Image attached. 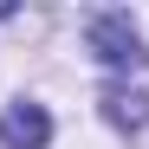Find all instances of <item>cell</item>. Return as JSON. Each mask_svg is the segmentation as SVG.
Listing matches in <instances>:
<instances>
[{
    "label": "cell",
    "mask_w": 149,
    "mask_h": 149,
    "mask_svg": "<svg viewBox=\"0 0 149 149\" xmlns=\"http://www.w3.org/2000/svg\"><path fill=\"white\" fill-rule=\"evenodd\" d=\"M104 117L117 123V130H149V97L136 91V84H104Z\"/></svg>",
    "instance_id": "obj_3"
},
{
    "label": "cell",
    "mask_w": 149,
    "mask_h": 149,
    "mask_svg": "<svg viewBox=\"0 0 149 149\" xmlns=\"http://www.w3.org/2000/svg\"><path fill=\"white\" fill-rule=\"evenodd\" d=\"M45 136H52L45 104H33V97L7 104V117H0V143H7V149H45Z\"/></svg>",
    "instance_id": "obj_2"
},
{
    "label": "cell",
    "mask_w": 149,
    "mask_h": 149,
    "mask_svg": "<svg viewBox=\"0 0 149 149\" xmlns=\"http://www.w3.org/2000/svg\"><path fill=\"white\" fill-rule=\"evenodd\" d=\"M91 52L104 58L110 71H143V65H149V45H143V33L130 26V13H97V19H91Z\"/></svg>",
    "instance_id": "obj_1"
}]
</instances>
